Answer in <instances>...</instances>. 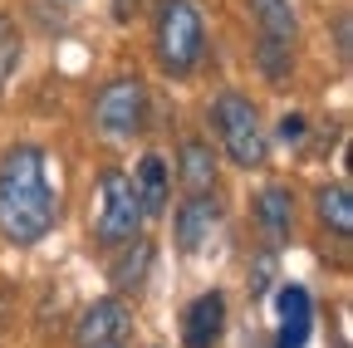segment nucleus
<instances>
[{"label":"nucleus","mask_w":353,"mask_h":348,"mask_svg":"<svg viewBox=\"0 0 353 348\" xmlns=\"http://www.w3.org/2000/svg\"><path fill=\"white\" fill-rule=\"evenodd\" d=\"M314 216H319V226L329 236L348 240L353 236V192H348V182H324L314 192Z\"/></svg>","instance_id":"obj_15"},{"label":"nucleus","mask_w":353,"mask_h":348,"mask_svg":"<svg viewBox=\"0 0 353 348\" xmlns=\"http://www.w3.org/2000/svg\"><path fill=\"white\" fill-rule=\"evenodd\" d=\"M128 177H132V192H138L148 221L167 216V206H172V162H167L162 152H143L138 167H132Z\"/></svg>","instance_id":"obj_13"},{"label":"nucleus","mask_w":353,"mask_h":348,"mask_svg":"<svg viewBox=\"0 0 353 348\" xmlns=\"http://www.w3.org/2000/svg\"><path fill=\"white\" fill-rule=\"evenodd\" d=\"M275 348H304L314 334V299L304 285H280L275 289Z\"/></svg>","instance_id":"obj_11"},{"label":"nucleus","mask_w":353,"mask_h":348,"mask_svg":"<svg viewBox=\"0 0 353 348\" xmlns=\"http://www.w3.org/2000/svg\"><path fill=\"white\" fill-rule=\"evenodd\" d=\"M226 294L221 289H201L187 309H182V348H216L226 338Z\"/></svg>","instance_id":"obj_10"},{"label":"nucleus","mask_w":353,"mask_h":348,"mask_svg":"<svg viewBox=\"0 0 353 348\" xmlns=\"http://www.w3.org/2000/svg\"><path fill=\"white\" fill-rule=\"evenodd\" d=\"M270 275H275V250H260V260H255L250 275H245V285H250L255 299H265V289H270Z\"/></svg>","instance_id":"obj_17"},{"label":"nucleus","mask_w":353,"mask_h":348,"mask_svg":"<svg viewBox=\"0 0 353 348\" xmlns=\"http://www.w3.org/2000/svg\"><path fill=\"white\" fill-rule=\"evenodd\" d=\"M59 187H54V167L50 152L39 143H15L0 152V240L6 245H39L59 226Z\"/></svg>","instance_id":"obj_1"},{"label":"nucleus","mask_w":353,"mask_h":348,"mask_svg":"<svg viewBox=\"0 0 353 348\" xmlns=\"http://www.w3.org/2000/svg\"><path fill=\"white\" fill-rule=\"evenodd\" d=\"M20 59H25V30L15 25V15L0 10V94L10 89V79H15Z\"/></svg>","instance_id":"obj_16"},{"label":"nucleus","mask_w":353,"mask_h":348,"mask_svg":"<svg viewBox=\"0 0 353 348\" xmlns=\"http://www.w3.org/2000/svg\"><path fill=\"white\" fill-rule=\"evenodd\" d=\"M148 118H152V94L138 74H118L94 94V133L108 147L138 143L148 133Z\"/></svg>","instance_id":"obj_4"},{"label":"nucleus","mask_w":353,"mask_h":348,"mask_svg":"<svg viewBox=\"0 0 353 348\" xmlns=\"http://www.w3.org/2000/svg\"><path fill=\"white\" fill-rule=\"evenodd\" d=\"M128 334H132V309H128V299H118V294L94 299L79 314V324H74V343L79 348H123Z\"/></svg>","instance_id":"obj_8"},{"label":"nucleus","mask_w":353,"mask_h":348,"mask_svg":"<svg viewBox=\"0 0 353 348\" xmlns=\"http://www.w3.org/2000/svg\"><path fill=\"white\" fill-rule=\"evenodd\" d=\"M152 59L176 83L206 64V15L196 0H157L152 6Z\"/></svg>","instance_id":"obj_2"},{"label":"nucleus","mask_w":353,"mask_h":348,"mask_svg":"<svg viewBox=\"0 0 353 348\" xmlns=\"http://www.w3.org/2000/svg\"><path fill=\"white\" fill-rule=\"evenodd\" d=\"M339 59H348V15H339Z\"/></svg>","instance_id":"obj_20"},{"label":"nucleus","mask_w":353,"mask_h":348,"mask_svg":"<svg viewBox=\"0 0 353 348\" xmlns=\"http://www.w3.org/2000/svg\"><path fill=\"white\" fill-rule=\"evenodd\" d=\"M221 216H226V206H221L216 192H192L176 201L172 211V245L182 255H201L211 245V236L221 231Z\"/></svg>","instance_id":"obj_7"},{"label":"nucleus","mask_w":353,"mask_h":348,"mask_svg":"<svg viewBox=\"0 0 353 348\" xmlns=\"http://www.w3.org/2000/svg\"><path fill=\"white\" fill-rule=\"evenodd\" d=\"M176 177L172 182H182V196L192 192H216V177H221V157L206 138H182L176 143V162H172Z\"/></svg>","instance_id":"obj_12"},{"label":"nucleus","mask_w":353,"mask_h":348,"mask_svg":"<svg viewBox=\"0 0 353 348\" xmlns=\"http://www.w3.org/2000/svg\"><path fill=\"white\" fill-rule=\"evenodd\" d=\"M148 270H152V240H143V236H138V240L118 245V260H113V270H108L113 294H118V299H128V294H143Z\"/></svg>","instance_id":"obj_14"},{"label":"nucleus","mask_w":353,"mask_h":348,"mask_svg":"<svg viewBox=\"0 0 353 348\" xmlns=\"http://www.w3.org/2000/svg\"><path fill=\"white\" fill-rule=\"evenodd\" d=\"M138 10H143V0H113V20H118V25H128Z\"/></svg>","instance_id":"obj_19"},{"label":"nucleus","mask_w":353,"mask_h":348,"mask_svg":"<svg viewBox=\"0 0 353 348\" xmlns=\"http://www.w3.org/2000/svg\"><path fill=\"white\" fill-rule=\"evenodd\" d=\"M211 133H216V157H226L241 172H260L270 162V138H265L260 108L241 89H221L211 99Z\"/></svg>","instance_id":"obj_3"},{"label":"nucleus","mask_w":353,"mask_h":348,"mask_svg":"<svg viewBox=\"0 0 353 348\" xmlns=\"http://www.w3.org/2000/svg\"><path fill=\"white\" fill-rule=\"evenodd\" d=\"M148 226L143 201L132 192V177L123 167H103L99 172V187H94V216H88V231L103 250H118L128 240H138Z\"/></svg>","instance_id":"obj_5"},{"label":"nucleus","mask_w":353,"mask_h":348,"mask_svg":"<svg viewBox=\"0 0 353 348\" xmlns=\"http://www.w3.org/2000/svg\"><path fill=\"white\" fill-rule=\"evenodd\" d=\"M304 133H309V118H304V113H285V118H280V127H275V138H280L285 147H299V143H304Z\"/></svg>","instance_id":"obj_18"},{"label":"nucleus","mask_w":353,"mask_h":348,"mask_svg":"<svg viewBox=\"0 0 353 348\" xmlns=\"http://www.w3.org/2000/svg\"><path fill=\"white\" fill-rule=\"evenodd\" d=\"M250 25H255V69L265 83H285L294 74V39L299 20L290 0H245Z\"/></svg>","instance_id":"obj_6"},{"label":"nucleus","mask_w":353,"mask_h":348,"mask_svg":"<svg viewBox=\"0 0 353 348\" xmlns=\"http://www.w3.org/2000/svg\"><path fill=\"white\" fill-rule=\"evenodd\" d=\"M250 226L265 240V250H285L294 240V192L270 182L250 196Z\"/></svg>","instance_id":"obj_9"}]
</instances>
